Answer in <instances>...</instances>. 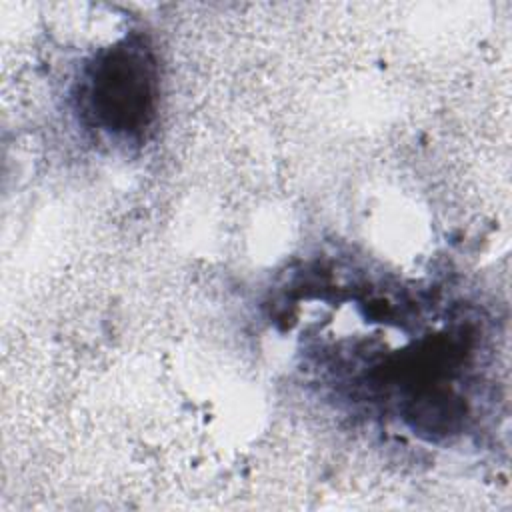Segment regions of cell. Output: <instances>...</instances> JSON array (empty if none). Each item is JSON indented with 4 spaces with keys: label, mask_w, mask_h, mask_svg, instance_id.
Returning a JSON list of instances; mask_svg holds the SVG:
<instances>
[{
    "label": "cell",
    "mask_w": 512,
    "mask_h": 512,
    "mask_svg": "<svg viewBox=\"0 0 512 512\" xmlns=\"http://www.w3.org/2000/svg\"><path fill=\"white\" fill-rule=\"evenodd\" d=\"M86 110L94 122L118 136H140L156 114L158 76L150 50L120 42L90 64L84 86Z\"/></svg>",
    "instance_id": "obj_1"
}]
</instances>
